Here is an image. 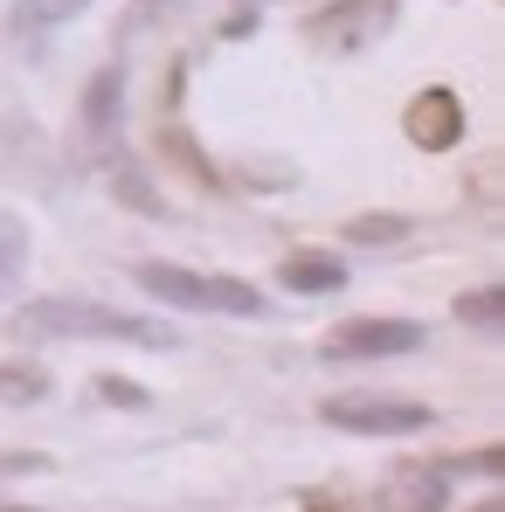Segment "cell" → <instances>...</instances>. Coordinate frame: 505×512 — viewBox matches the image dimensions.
<instances>
[{"instance_id":"3957f363","label":"cell","mask_w":505,"mask_h":512,"mask_svg":"<svg viewBox=\"0 0 505 512\" xmlns=\"http://www.w3.org/2000/svg\"><path fill=\"white\" fill-rule=\"evenodd\" d=\"M395 14H402V0H326L305 21V42L319 56H367L374 42L395 35Z\"/></svg>"},{"instance_id":"ffe728a7","label":"cell","mask_w":505,"mask_h":512,"mask_svg":"<svg viewBox=\"0 0 505 512\" xmlns=\"http://www.w3.org/2000/svg\"><path fill=\"white\" fill-rule=\"evenodd\" d=\"M305 512H346L339 499H326V492H305Z\"/></svg>"},{"instance_id":"e0dca14e","label":"cell","mask_w":505,"mask_h":512,"mask_svg":"<svg viewBox=\"0 0 505 512\" xmlns=\"http://www.w3.org/2000/svg\"><path fill=\"white\" fill-rule=\"evenodd\" d=\"M90 388H97V402H111V409H146V402H153V395H146L139 381H125V374H97Z\"/></svg>"},{"instance_id":"52a82bcc","label":"cell","mask_w":505,"mask_h":512,"mask_svg":"<svg viewBox=\"0 0 505 512\" xmlns=\"http://www.w3.org/2000/svg\"><path fill=\"white\" fill-rule=\"evenodd\" d=\"M381 506L388 512H450V471L443 464H395L381 478Z\"/></svg>"},{"instance_id":"7402d4cb","label":"cell","mask_w":505,"mask_h":512,"mask_svg":"<svg viewBox=\"0 0 505 512\" xmlns=\"http://www.w3.org/2000/svg\"><path fill=\"white\" fill-rule=\"evenodd\" d=\"M243 7H263V0H243Z\"/></svg>"},{"instance_id":"8fae6325","label":"cell","mask_w":505,"mask_h":512,"mask_svg":"<svg viewBox=\"0 0 505 512\" xmlns=\"http://www.w3.org/2000/svg\"><path fill=\"white\" fill-rule=\"evenodd\" d=\"M111 194H118L125 208H139V215H153V222L167 215V201H160V187L146 180V167H139V160H111Z\"/></svg>"},{"instance_id":"7c38bea8","label":"cell","mask_w":505,"mask_h":512,"mask_svg":"<svg viewBox=\"0 0 505 512\" xmlns=\"http://www.w3.org/2000/svg\"><path fill=\"white\" fill-rule=\"evenodd\" d=\"M457 319H464L471 333L499 340V333H505V284H478V291H464V298H457Z\"/></svg>"},{"instance_id":"9c48e42d","label":"cell","mask_w":505,"mask_h":512,"mask_svg":"<svg viewBox=\"0 0 505 512\" xmlns=\"http://www.w3.org/2000/svg\"><path fill=\"white\" fill-rule=\"evenodd\" d=\"M118 111H125V63H104L84 90V132L90 139H111L118 132Z\"/></svg>"},{"instance_id":"ac0fdd59","label":"cell","mask_w":505,"mask_h":512,"mask_svg":"<svg viewBox=\"0 0 505 512\" xmlns=\"http://www.w3.org/2000/svg\"><path fill=\"white\" fill-rule=\"evenodd\" d=\"M49 471V457H35V450H0V478H42Z\"/></svg>"},{"instance_id":"9a60e30c","label":"cell","mask_w":505,"mask_h":512,"mask_svg":"<svg viewBox=\"0 0 505 512\" xmlns=\"http://www.w3.org/2000/svg\"><path fill=\"white\" fill-rule=\"evenodd\" d=\"M42 395H49V374H42L35 360H7V367H0V402L28 409V402H42Z\"/></svg>"},{"instance_id":"4fadbf2b","label":"cell","mask_w":505,"mask_h":512,"mask_svg":"<svg viewBox=\"0 0 505 512\" xmlns=\"http://www.w3.org/2000/svg\"><path fill=\"white\" fill-rule=\"evenodd\" d=\"M90 0H14L7 7V28L14 35H35V28H63V21H77Z\"/></svg>"},{"instance_id":"5bb4252c","label":"cell","mask_w":505,"mask_h":512,"mask_svg":"<svg viewBox=\"0 0 505 512\" xmlns=\"http://www.w3.org/2000/svg\"><path fill=\"white\" fill-rule=\"evenodd\" d=\"M339 236L360 250H388V243H409V215H353V222H339Z\"/></svg>"},{"instance_id":"44dd1931","label":"cell","mask_w":505,"mask_h":512,"mask_svg":"<svg viewBox=\"0 0 505 512\" xmlns=\"http://www.w3.org/2000/svg\"><path fill=\"white\" fill-rule=\"evenodd\" d=\"M0 512H42V506H0Z\"/></svg>"},{"instance_id":"d6986e66","label":"cell","mask_w":505,"mask_h":512,"mask_svg":"<svg viewBox=\"0 0 505 512\" xmlns=\"http://www.w3.org/2000/svg\"><path fill=\"white\" fill-rule=\"evenodd\" d=\"M499 464H505V450H471V457H457V464H443V471H485V478H492Z\"/></svg>"},{"instance_id":"cb8c5ba5","label":"cell","mask_w":505,"mask_h":512,"mask_svg":"<svg viewBox=\"0 0 505 512\" xmlns=\"http://www.w3.org/2000/svg\"><path fill=\"white\" fill-rule=\"evenodd\" d=\"M146 7H160V0H146Z\"/></svg>"},{"instance_id":"2e32d148","label":"cell","mask_w":505,"mask_h":512,"mask_svg":"<svg viewBox=\"0 0 505 512\" xmlns=\"http://www.w3.org/2000/svg\"><path fill=\"white\" fill-rule=\"evenodd\" d=\"M160 146H167V153H173V160H180V167H187V173H194L201 187H229L222 173L208 167V153L194 146V132H187V125H167V132H160Z\"/></svg>"},{"instance_id":"ba28073f","label":"cell","mask_w":505,"mask_h":512,"mask_svg":"<svg viewBox=\"0 0 505 512\" xmlns=\"http://www.w3.org/2000/svg\"><path fill=\"white\" fill-rule=\"evenodd\" d=\"M277 277L298 298H333L339 284H346V263H339V250H291L277 263Z\"/></svg>"},{"instance_id":"6da1fadb","label":"cell","mask_w":505,"mask_h":512,"mask_svg":"<svg viewBox=\"0 0 505 512\" xmlns=\"http://www.w3.org/2000/svg\"><path fill=\"white\" fill-rule=\"evenodd\" d=\"M7 333H21V340H118V346H153V353L180 346V333H167L160 319L90 305V298H28V305H14Z\"/></svg>"},{"instance_id":"7a4b0ae2","label":"cell","mask_w":505,"mask_h":512,"mask_svg":"<svg viewBox=\"0 0 505 512\" xmlns=\"http://www.w3.org/2000/svg\"><path fill=\"white\" fill-rule=\"evenodd\" d=\"M146 298H160L173 312H222V319H263V291L243 277H215V270H187V263H139L132 270Z\"/></svg>"},{"instance_id":"5b68a950","label":"cell","mask_w":505,"mask_h":512,"mask_svg":"<svg viewBox=\"0 0 505 512\" xmlns=\"http://www.w3.org/2000/svg\"><path fill=\"white\" fill-rule=\"evenodd\" d=\"M416 346H422L416 319H346L319 340V353L326 360H395V353H416Z\"/></svg>"},{"instance_id":"277c9868","label":"cell","mask_w":505,"mask_h":512,"mask_svg":"<svg viewBox=\"0 0 505 512\" xmlns=\"http://www.w3.org/2000/svg\"><path fill=\"white\" fill-rule=\"evenodd\" d=\"M319 423L346 429V436H416L429 429V409L402 395H333V402H319Z\"/></svg>"},{"instance_id":"603a6c76","label":"cell","mask_w":505,"mask_h":512,"mask_svg":"<svg viewBox=\"0 0 505 512\" xmlns=\"http://www.w3.org/2000/svg\"><path fill=\"white\" fill-rule=\"evenodd\" d=\"M485 512H505V506H485Z\"/></svg>"},{"instance_id":"30bf717a","label":"cell","mask_w":505,"mask_h":512,"mask_svg":"<svg viewBox=\"0 0 505 512\" xmlns=\"http://www.w3.org/2000/svg\"><path fill=\"white\" fill-rule=\"evenodd\" d=\"M28 250H35V236H28V222L14 215V208H0V298L21 284V270H28Z\"/></svg>"},{"instance_id":"8992f818","label":"cell","mask_w":505,"mask_h":512,"mask_svg":"<svg viewBox=\"0 0 505 512\" xmlns=\"http://www.w3.org/2000/svg\"><path fill=\"white\" fill-rule=\"evenodd\" d=\"M402 132H409V146H422V153H450L464 139V104L450 90H416L409 111H402Z\"/></svg>"}]
</instances>
